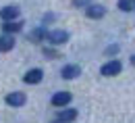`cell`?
<instances>
[{"mask_svg": "<svg viewBox=\"0 0 135 123\" xmlns=\"http://www.w3.org/2000/svg\"><path fill=\"white\" fill-rule=\"evenodd\" d=\"M46 40L50 42L52 46H60V44H65V42L69 40V31H65V29H54V31H48Z\"/></svg>", "mask_w": 135, "mask_h": 123, "instance_id": "6da1fadb", "label": "cell"}, {"mask_svg": "<svg viewBox=\"0 0 135 123\" xmlns=\"http://www.w3.org/2000/svg\"><path fill=\"white\" fill-rule=\"evenodd\" d=\"M120 69H123V65H120L118 61H108V63H104V65H102L100 73L104 75V77H114V75L120 73Z\"/></svg>", "mask_w": 135, "mask_h": 123, "instance_id": "7a4b0ae2", "label": "cell"}, {"mask_svg": "<svg viewBox=\"0 0 135 123\" xmlns=\"http://www.w3.org/2000/svg\"><path fill=\"white\" fill-rule=\"evenodd\" d=\"M27 102V96L23 94V92H11V94H6V104L8 106H23Z\"/></svg>", "mask_w": 135, "mask_h": 123, "instance_id": "3957f363", "label": "cell"}, {"mask_svg": "<svg viewBox=\"0 0 135 123\" xmlns=\"http://www.w3.org/2000/svg\"><path fill=\"white\" fill-rule=\"evenodd\" d=\"M19 6L17 4H8V6H4L2 11H0V17H2V21L6 23V21H15V19L19 17Z\"/></svg>", "mask_w": 135, "mask_h": 123, "instance_id": "277c9868", "label": "cell"}, {"mask_svg": "<svg viewBox=\"0 0 135 123\" xmlns=\"http://www.w3.org/2000/svg\"><path fill=\"white\" fill-rule=\"evenodd\" d=\"M42 77H44V71L42 69H29L23 75V81L29 84V86H33V84H40V81H42Z\"/></svg>", "mask_w": 135, "mask_h": 123, "instance_id": "5b68a950", "label": "cell"}, {"mask_svg": "<svg viewBox=\"0 0 135 123\" xmlns=\"http://www.w3.org/2000/svg\"><path fill=\"white\" fill-rule=\"evenodd\" d=\"M77 119V111L75 108H62V111H58V115H56V121L58 123H71Z\"/></svg>", "mask_w": 135, "mask_h": 123, "instance_id": "8992f818", "label": "cell"}, {"mask_svg": "<svg viewBox=\"0 0 135 123\" xmlns=\"http://www.w3.org/2000/svg\"><path fill=\"white\" fill-rule=\"evenodd\" d=\"M71 100H73L71 92H56L52 96V106H67Z\"/></svg>", "mask_w": 135, "mask_h": 123, "instance_id": "52a82bcc", "label": "cell"}, {"mask_svg": "<svg viewBox=\"0 0 135 123\" xmlns=\"http://www.w3.org/2000/svg\"><path fill=\"white\" fill-rule=\"evenodd\" d=\"M60 75H62V79H75V77L81 75V67L79 65H65Z\"/></svg>", "mask_w": 135, "mask_h": 123, "instance_id": "ba28073f", "label": "cell"}, {"mask_svg": "<svg viewBox=\"0 0 135 123\" xmlns=\"http://www.w3.org/2000/svg\"><path fill=\"white\" fill-rule=\"evenodd\" d=\"M85 15L89 19H102L106 15V8H104L102 4H89V6L85 8Z\"/></svg>", "mask_w": 135, "mask_h": 123, "instance_id": "9c48e42d", "label": "cell"}, {"mask_svg": "<svg viewBox=\"0 0 135 123\" xmlns=\"http://www.w3.org/2000/svg\"><path fill=\"white\" fill-rule=\"evenodd\" d=\"M2 29H4V34H17L23 29V23H19V21H6V23H2Z\"/></svg>", "mask_w": 135, "mask_h": 123, "instance_id": "30bf717a", "label": "cell"}, {"mask_svg": "<svg viewBox=\"0 0 135 123\" xmlns=\"http://www.w3.org/2000/svg\"><path fill=\"white\" fill-rule=\"evenodd\" d=\"M15 48V38L13 35H0V50L2 52H8Z\"/></svg>", "mask_w": 135, "mask_h": 123, "instance_id": "8fae6325", "label": "cell"}, {"mask_svg": "<svg viewBox=\"0 0 135 123\" xmlns=\"http://www.w3.org/2000/svg\"><path fill=\"white\" fill-rule=\"evenodd\" d=\"M46 35H48V31H46L44 27H35L33 31L29 34V40H31V42H35V44H37V42H42V40H46Z\"/></svg>", "mask_w": 135, "mask_h": 123, "instance_id": "7c38bea8", "label": "cell"}, {"mask_svg": "<svg viewBox=\"0 0 135 123\" xmlns=\"http://www.w3.org/2000/svg\"><path fill=\"white\" fill-rule=\"evenodd\" d=\"M118 8L123 13H131L135 11V0H118Z\"/></svg>", "mask_w": 135, "mask_h": 123, "instance_id": "4fadbf2b", "label": "cell"}, {"mask_svg": "<svg viewBox=\"0 0 135 123\" xmlns=\"http://www.w3.org/2000/svg\"><path fill=\"white\" fill-rule=\"evenodd\" d=\"M89 4H91L89 0H73V6H77V8H79V6H85V8H87Z\"/></svg>", "mask_w": 135, "mask_h": 123, "instance_id": "5bb4252c", "label": "cell"}, {"mask_svg": "<svg viewBox=\"0 0 135 123\" xmlns=\"http://www.w3.org/2000/svg\"><path fill=\"white\" fill-rule=\"evenodd\" d=\"M44 54H46L48 58H58V56H60L56 50H50V48H46V50H44Z\"/></svg>", "mask_w": 135, "mask_h": 123, "instance_id": "9a60e30c", "label": "cell"}, {"mask_svg": "<svg viewBox=\"0 0 135 123\" xmlns=\"http://www.w3.org/2000/svg\"><path fill=\"white\" fill-rule=\"evenodd\" d=\"M118 52V46H108L106 48V54H117Z\"/></svg>", "mask_w": 135, "mask_h": 123, "instance_id": "2e32d148", "label": "cell"}, {"mask_svg": "<svg viewBox=\"0 0 135 123\" xmlns=\"http://www.w3.org/2000/svg\"><path fill=\"white\" fill-rule=\"evenodd\" d=\"M131 63H133V65H135V56H131Z\"/></svg>", "mask_w": 135, "mask_h": 123, "instance_id": "e0dca14e", "label": "cell"}, {"mask_svg": "<svg viewBox=\"0 0 135 123\" xmlns=\"http://www.w3.org/2000/svg\"><path fill=\"white\" fill-rule=\"evenodd\" d=\"M54 123H58V121H54Z\"/></svg>", "mask_w": 135, "mask_h": 123, "instance_id": "ac0fdd59", "label": "cell"}]
</instances>
